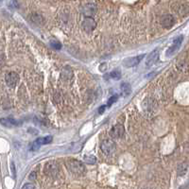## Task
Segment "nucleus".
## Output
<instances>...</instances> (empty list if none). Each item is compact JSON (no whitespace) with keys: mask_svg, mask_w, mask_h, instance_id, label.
<instances>
[{"mask_svg":"<svg viewBox=\"0 0 189 189\" xmlns=\"http://www.w3.org/2000/svg\"><path fill=\"white\" fill-rule=\"evenodd\" d=\"M104 67H107V64H103L102 65H100V71H104V70H105Z\"/></svg>","mask_w":189,"mask_h":189,"instance_id":"obj_21","label":"nucleus"},{"mask_svg":"<svg viewBox=\"0 0 189 189\" xmlns=\"http://www.w3.org/2000/svg\"><path fill=\"white\" fill-rule=\"evenodd\" d=\"M182 40H183V37L181 35V36H179V37H177L174 41H173V43L169 46V49L166 50V56H172L173 54H175L178 50H179V49H180V46H181V43H182Z\"/></svg>","mask_w":189,"mask_h":189,"instance_id":"obj_5","label":"nucleus"},{"mask_svg":"<svg viewBox=\"0 0 189 189\" xmlns=\"http://www.w3.org/2000/svg\"><path fill=\"white\" fill-rule=\"evenodd\" d=\"M23 188H34V185H32V184H25L23 186Z\"/></svg>","mask_w":189,"mask_h":189,"instance_id":"obj_20","label":"nucleus"},{"mask_svg":"<svg viewBox=\"0 0 189 189\" xmlns=\"http://www.w3.org/2000/svg\"><path fill=\"white\" fill-rule=\"evenodd\" d=\"M60 172V168H59V165L54 162V161H50L49 163L45 164L44 166V173L47 176L50 177H56Z\"/></svg>","mask_w":189,"mask_h":189,"instance_id":"obj_2","label":"nucleus"},{"mask_svg":"<svg viewBox=\"0 0 189 189\" xmlns=\"http://www.w3.org/2000/svg\"><path fill=\"white\" fill-rule=\"evenodd\" d=\"M97 27V23L92 17H85L83 22H82V28H84L85 31L90 32L93 31Z\"/></svg>","mask_w":189,"mask_h":189,"instance_id":"obj_9","label":"nucleus"},{"mask_svg":"<svg viewBox=\"0 0 189 189\" xmlns=\"http://www.w3.org/2000/svg\"><path fill=\"white\" fill-rule=\"evenodd\" d=\"M83 161H84V163H86L88 165H94L97 162V158L94 155H84Z\"/></svg>","mask_w":189,"mask_h":189,"instance_id":"obj_14","label":"nucleus"},{"mask_svg":"<svg viewBox=\"0 0 189 189\" xmlns=\"http://www.w3.org/2000/svg\"><path fill=\"white\" fill-rule=\"evenodd\" d=\"M161 25L165 28H170L175 24V18L171 14H165L160 19Z\"/></svg>","mask_w":189,"mask_h":189,"instance_id":"obj_8","label":"nucleus"},{"mask_svg":"<svg viewBox=\"0 0 189 189\" xmlns=\"http://www.w3.org/2000/svg\"><path fill=\"white\" fill-rule=\"evenodd\" d=\"M125 133V129L122 125L120 124H117L115 125V127H113L111 132H110V135L113 137V138H120L124 135Z\"/></svg>","mask_w":189,"mask_h":189,"instance_id":"obj_12","label":"nucleus"},{"mask_svg":"<svg viewBox=\"0 0 189 189\" xmlns=\"http://www.w3.org/2000/svg\"><path fill=\"white\" fill-rule=\"evenodd\" d=\"M19 81V76L15 72H10L6 75V83L9 87L14 88Z\"/></svg>","mask_w":189,"mask_h":189,"instance_id":"obj_7","label":"nucleus"},{"mask_svg":"<svg viewBox=\"0 0 189 189\" xmlns=\"http://www.w3.org/2000/svg\"><path fill=\"white\" fill-rule=\"evenodd\" d=\"M81 13L86 17H92L94 13H97V6L94 4H86L81 9Z\"/></svg>","mask_w":189,"mask_h":189,"instance_id":"obj_10","label":"nucleus"},{"mask_svg":"<svg viewBox=\"0 0 189 189\" xmlns=\"http://www.w3.org/2000/svg\"><path fill=\"white\" fill-rule=\"evenodd\" d=\"M0 123H1L3 126L7 127V128H12V127L21 125L20 121H17V120H15L13 118H1V119H0Z\"/></svg>","mask_w":189,"mask_h":189,"instance_id":"obj_13","label":"nucleus"},{"mask_svg":"<svg viewBox=\"0 0 189 189\" xmlns=\"http://www.w3.org/2000/svg\"><path fill=\"white\" fill-rule=\"evenodd\" d=\"M106 107H107V106H105V105L101 106V107H100V108L99 109V114H100V115L103 114V112H104V110L106 109Z\"/></svg>","mask_w":189,"mask_h":189,"instance_id":"obj_19","label":"nucleus"},{"mask_svg":"<svg viewBox=\"0 0 189 189\" xmlns=\"http://www.w3.org/2000/svg\"><path fill=\"white\" fill-rule=\"evenodd\" d=\"M12 170L13 172V176H15V168H14V164L12 163Z\"/></svg>","mask_w":189,"mask_h":189,"instance_id":"obj_22","label":"nucleus"},{"mask_svg":"<svg viewBox=\"0 0 189 189\" xmlns=\"http://www.w3.org/2000/svg\"><path fill=\"white\" fill-rule=\"evenodd\" d=\"M117 98H118V96L117 94H115V96H114V97H112L110 100H109V101H108V104H107V107H110L114 102H115L116 100H117Z\"/></svg>","mask_w":189,"mask_h":189,"instance_id":"obj_18","label":"nucleus"},{"mask_svg":"<svg viewBox=\"0 0 189 189\" xmlns=\"http://www.w3.org/2000/svg\"><path fill=\"white\" fill-rule=\"evenodd\" d=\"M34 178H35V172H32L30 174V176H29V179L31 180V179H34Z\"/></svg>","mask_w":189,"mask_h":189,"instance_id":"obj_23","label":"nucleus"},{"mask_svg":"<svg viewBox=\"0 0 189 189\" xmlns=\"http://www.w3.org/2000/svg\"><path fill=\"white\" fill-rule=\"evenodd\" d=\"M158 59H159V50L155 49L151 53L149 54V56L147 58V61H146L147 66L151 67V66L154 65L156 64V62H158Z\"/></svg>","mask_w":189,"mask_h":189,"instance_id":"obj_11","label":"nucleus"},{"mask_svg":"<svg viewBox=\"0 0 189 189\" xmlns=\"http://www.w3.org/2000/svg\"><path fill=\"white\" fill-rule=\"evenodd\" d=\"M64 164L67 167V169L72 172L75 175H83L85 172V166L82 162L73 159V158H67L64 161Z\"/></svg>","mask_w":189,"mask_h":189,"instance_id":"obj_1","label":"nucleus"},{"mask_svg":"<svg viewBox=\"0 0 189 189\" xmlns=\"http://www.w3.org/2000/svg\"><path fill=\"white\" fill-rule=\"evenodd\" d=\"M51 142H52V136H51V135L38 138V139H36V140L33 142V143L31 144L30 150H31L32 151H35L39 150L41 146L46 145V144H49V143H51Z\"/></svg>","mask_w":189,"mask_h":189,"instance_id":"obj_3","label":"nucleus"},{"mask_svg":"<svg viewBox=\"0 0 189 189\" xmlns=\"http://www.w3.org/2000/svg\"><path fill=\"white\" fill-rule=\"evenodd\" d=\"M100 149L105 155H111L115 151V143L113 140H104L100 145Z\"/></svg>","mask_w":189,"mask_h":189,"instance_id":"obj_4","label":"nucleus"},{"mask_svg":"<svg viewBox=\"0 0 189 189\" xmlns=\"http://www.w3.org/2000/svg\"><path fill=\"white\" fill-rule=\"evenodd\" d=\"M145 57V54H142L139 56H135V57H130V58H127L123 61V65L125 67H132L137 65Z\"/></svg>","mask_w":189,"mask_h":189,"instance_id":"obj_6","label":"nucleus"},{"mask_svg":"<svg viewBox=\"0 0 189 189\" xmlns=\"http://www.w3.org/2000/svg\"><path fill=\"white\" fill-rule=\"evenodd\" d=\"M49 44L53 47L54 49H62V43H61L59 41L55 40V39H52V40L49 42Z\"/></svg>","mask_w":189,"mask_h":189,"instance_id":"obj_16","label":"nucleus"},{"mask_svg":"<svg viewBox=\"0 0 189 189\" xmlns=\"http://www.w3.org/2000/svg\"><path fill=\"white\" fill-rule=\"evenodd\" d=\"M121 89H122V91H123V93H124L125 96H128V94H130V92H131V87H130V85L129 83H127V82H123V83L121 84Z\"/></svg>","mask_w":189,"mask_h":189,"instance_id":"obj_15","label":"nucleus"},{"mask_svg":"<svg viewBox=\"0 0 189 189\" xmlns=\"http://www.w3.org/2000/svg\"><path fill=\"white\" fill-rule=\"evenodd\" d=\"M109 75H110V77H111L112 79H115V80H118V79H121V72H120L119 70H115V71L111 72Z\"/></svg>","mask_w":189,"mask_h":189,"instance_id":"obj_17","label":"nucleus"}]
</instances>
